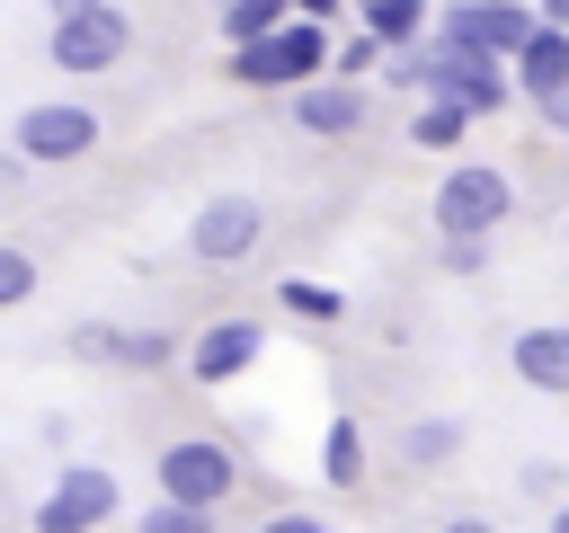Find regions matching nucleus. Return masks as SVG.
Wrapping results in <instances>:
<instances>
[{"label":"nucleus","mask_w":569,"mask_h":533,"mask_svg":"<svg viewBox=\"0 0 569 533\" xmlns=\"http://www.w3.org/2000/svg\"><path fill=\"white\" fill-rule=\"evenodd\" d=\"M329 62H338V44L320 36L311 9L284 18V27H267V36H249V44H231V80H240V89H302V80H320Z\"/></svg>","instance_id":"obj_1"},{"label":"nucleus","mask_w":569,"mask_h":533,"mask_svg":"<svg viewBox=\"0 0 569 533\" xmlns=\"http://www.w3.org/2000/svg\"><path fill=\"white\" fill-rule=\"evenodd\" d=\"M516 213V187H507V169H489V160H462L445 187H436V240H489L498 222Z\"/></svg>","instance_id":"obj_2"},{"label":"nucleus","mask_w":569,"mask_h":533,"mask_svg":"<svg viewBox=\"0 0 569 533\" xmlns=\"http://www.w3.org/2000/svg\"><path fill=\"white\" fill-rule=\"evenodd\" d=\"M427 89H445V98H462V107L498 115V107L516 98V62H498V53H480V44L436 36V44H427Z\"/></svg>","instance_id":"obj_3"},{"label":"nucleus","mask_w":569,"mask_h":533,"mask_svg":"<svg viewBox=\"0 0 569 533\" xmlns=\"http://www.w3.org/2000/svg\"><path fill=\"white\" fill-rule=\"evenodd\" d=\"M124 44H133L124 9H116V0H98V9H62L44 53H53L62 71H116V62H124Z\"/></svg>","instance_id":"obj_4"},{"label":"nucleus","mask_w":569,"mask_h":533,"mask_svg":"<svg viewBox=\"0 0 569 533\" xmlns=\"http://www.w3.org/2000/svg\"><path fill=\"white\" fill-rule=\"evenodd\" d=\"M116 515V471H98V462H71L44 497H36V533H89V524H107Z\"/></svg>","instance_id":"obj_5"},{"label":"nucleus","mask_w":569,"mask_h":533,"mask_svg":"<svg viewBox=\"0 0 569 533\" xmlns=\"http://www.w3.org/2000/svg\"><path fill=\"white\" fill-rule=\"evenodd\" d=\"M533 27H542V9H525V0H453L436 36H453V44H480V53H498V62H516Z\"/></svg>","instance_id":"obj_6"},{"label":"nucleus","mask_w":569,"mask_h":533,"mask_svg":"<svg viewBox=\"0 0 569 533\" xmlns=\"http://www.w3.org/2000/svg\"><path fill=\"white\" fill-rule=\"evenodd\" d=\"M231 480H240V462H231V444H213V435H178V444L160 453V489H169V497L222 506V497H231Z\"/></svg>","instance_id":"obj_7"},{"label":"nucleus","mask_w":569,"mask_h":533,"mask_svg":"<svg viewBox=\"0 0 569 533\" xmlns=\"http://www.w3.org/2000/svg\"><path fill=\"white\" fill-rule=\"evenodd\" d=\"M9 142H27L36 160H80V151H98V115L80 98H44V107H18Z\"/></svg>","instance_id":"obj_8"},{"label":"nucleus","mask_w":569,"mask_h":533,"mask_svg":"<svg viewBox=\"0 0 569 533\" xmlns=\"http://www.w3.org/2000/svg\"><path fill=\"white\" fill-rule=\"evenodd\" d=\"M258 231H267V213H258V195H213V204L196 213V231H187V249H196L204 266H240V258L258 249Z\"/></svg>","instance_id":"obj_9"},{"label":"nucleus","mask_w":569,"mask_h":533,"mask_svg":"<svg viewBox=\"0 0 569 533\" xmlns=\"http://www.w3.org/2000/svg\"><path fill=\"white\" fill-rule=\"evenodd\" d=\"M284 115L302 124V133H356L365 124V80H302V89H284Z\"/></svg>","instance_id":"obj_10"},{"label":"nucleus","mask_w":569,"mask_h":533,"mask_svg":"<svg viewBox=\"0 0 569 533\" xmlns=\"http://www.w3.org/2000/svg\"><path fill=\"white\" fill-rule=\"evenodd\" d=\"M258 355H267V329H258V320H213V329H196L187 373H196V382H231V373H249Z\"/></svg>","instance_id":"obj_11"},{"label":"nucleus","mask_w":569,"mask_h":533,"mask_svg":"<svg viewBox=\"0 0 569 533\" xmlns=\"http://www.w3.org/2000/svg\"><path fill=\"white\" fill-rule=\"evenodd\" d=\"M516 89L542 107L551 89H569V27L560 18H542L533 36H525V53H516Z\"/></svg>","instance_id":"obj_12"},{"label":"nucleus","mask_w":569,"mask_h":533,"mask_svg":"<svg viewBox=\"0 0 569 533\" xmlns=\"http://www.w3.org/2000/svg\"><path fill=\"white\" fill-rule=\"evenodd\" d=\"M516 373L533 391H569V329H516Z\"/></svg>","instance_id":"obj_13"},{"label":"nucleus","mask_w":569,"mask_h":533,"mask_svg":"<svg viewBox=\"0 0 569 533\" xmlns=\"http://www.w3.org/2000/svg\"><path fill=\"white\" fill-rule=\"evenodd\" d=\"M471 115H480V107H462V98H445V89H427V98H418V115H409V142H418V151H453Z\"/></svg>","instance_id":"obj_14"},{"label":"nucleus","mask_w":569,"mask_h":533,"mask_svg":"<svg viewBox=\"0 0 569 533\" xmlns=\"http://www.w3.org/2000/svg\"><path fill=\"white\" fill-rule=\"evenodd\" d=\"M400 453H409L418 471H445V462L462 453V426H453V418H409V426H400Z\"/></svg>","instance_id":"obj_15"},{"label":"nucleus","mask_w":569,"mask_h":533,"mask_svg":"<svg viewBox=\"0 0 569 533\" xmlns=\"http://www.w3.org/2000/svg\"><path fill=\"white\" fill-rule=\"evenodd\" d=\"M320 480H329V489H356V480H365V435H356V418H338V426L320 435Z\"/></svg>","instance_id":"obj_16"},{"label":"nucleus","mask_w":569,"mask_h":533,"mask_svg":"<svg viewBox=\"0 0 569 533\" xmlns=\"http://www.w3.org/2000/svg\"><path fill=\"white\" fill-rule=\"evenodd\" d=\"M365 27H373L382 44H409V36L427 27V0H365Z\"/></svg>","instance_id":"obj_17"},{"label":"nucleus","mask_w":569,"mask_h":533,"mask_svg":"<svg viewBox=\"0 0 569 533\" xmlns=\"http://www.w3.org/2000/svg\"><path fill=\"white\" fill-rule=\"evenodd\" d=\"M284 9H293V0H222V36H231V44H249V36L284 27Z\"/></svg>","instance_id":"obj_18"},{"label":"nucleus","mask_w":569,"mask_h":533,"mask_svg":"<svg viewBox=\"0 0 569 533\" xmlns=\"http://www.w3.org/2000/svg\"><path fill=\"white\" fill-rule=\"evenodd\" d=\"M204 524H213V506H196V497H169V489H160V506L142 515V533H204Z\"/></svg>","instance_id":"obj_19"},{"label":"nucleus","mask_w":569,"mask_h":533,"mask_svg":"<svg viewBox=\"0 0 569 533\" xmlns=\"http://www.w3.org/2000/svg\"><path fill=\"white\" fill-rule=\"evenodd\" d=\"M27 293H36V258L27 249H0V311H18Z\"/></svg>","instance_id":"obj_20"},{"label":"nucleus","mask_w":569,"mask_h":533,"mask_svg":"<svg viewBox=\"0 0 569 533\" xmlns=\"http://www.w3.org/2000/svg\"><path fill=\"white\" fill-rule=\"evenodd\" d=\"M116 364H142L151 373V364H169V338L160 329H116Z\"/></svg>","instance_id":"obj_21"},{"label":"nucleus","mask_w":569,"mask_h":533,"mask_svg":"<svg viewBox=\"0 0 569 533\" xmlns=\"http://www.w3.org/2000/svg\"><path fill=\"white\" fill-rule=\"evenodd\" d=\"M516 489H525V497H542V506H560V497H569V462H525V471H516Z\"/></svg>","instance_id":"obj_22"},{"label":"nucleus","mask_w":569,"mask_h":533,"mask_svg":"<svg viewBox=\"0 0 569 533\" xmlns=\"http://www.w3.org/2000/svg\"><path fill=\"white\" fill-rule=\"evenodd\" d=\"M329 71H347V80H365V71H382V36L365 27L356 44H338V62H329Z\"/></svg>","instance_id":"obj_23"},{"label":"nucleus","mask_w":569,"mask_h":533,"mask_svg":"<svg viewBox=\"0 0 569 533\" xmlns=\"http://www.w3.org/2000/svg\"><path fill=\"white\" fill-rule=\"evenodd\" d=\"M284 311H302V320H338V293H329V284H302V275H293V284H284Z\"/></svg>","instance_id":"obj_24"},{"label":"nucleus","mask_w":569,"mask_h":533,"mask_svg":"<svg viewBox=\"0 0 569 533\" xmlns=\"http://www.w3.org/2000/svg\"><path fill=\"white\" fill-rule=\"evenodd\" d=\"M445 266H453V275H471V266H480V231H471V240H445Z\"/></svg>","instance_id":"obj_25"},{"label":"nucleus","mask_w":569,"mask_h":533,"mask_svg":"<svg viewBox=\"0 0 569 533\" xmlns=\"http://www.w3.org/2000/svg\"><path fill=\"white\" fill-rule=\"evenodd\" d=\"M542 124H551V133H569V89H551V98H542Z\"/></svg>","instance_id":"obj_26"},{"label":"nucleus","mask_w":569,"mask_h":533,"mask_svg":"<svg viewBox=\"0 0 569 533\" xmlns=\"http://www.w3.org/2000/svg\"><path fill=\"white\" fill-rule=\"evenodd\" d=\"M533 9H542V18H560V27H569V0H533Z\"/></svg>","instance_id":"obj_27"},{"label":"nucleus","mask_w":569,"mask_h":533,"mask_svg":"<svg viewBox=\"0 0 569 533\" xmlns=\"http://www.w3.org/2000/svg\"><path fill=\"white\" fill-rule=\"evenodd\" d=\"M293 9H311V18H329V9H338V0H293Z\"/></svg>","instance_id":"obj_28"},{"label":"nucleus","mask_w":569,"mask_h":533,"mask_svg":"<svg viewBox=\"0 0 569 533\" xmlns=\"http://www.w3.org/2000/svg\"><path fill=\"white\" fill-rule=\"evenodd\" d=\"M551 524H560V533H569V497H560V506H551Z\"/></svg>","instance_id":"obj_29"},{"label":"nucleus","mask_w":569,"mask_h":533,"mask_svg":"<svg viewBox=\"0 0 569 533\" xmlns=\"http://www.w3.org/2000/svg\"><path fill=\"white\" fill-rule=\"evenodd\" d=\"M62 9H98V0H53V18H62Z\"/></svg>","instance_id":"obj_30"},{"label":"nucleus","mask_w":569,"mask_h":533,"mask_svg":"<svg viewBox=\"0 0 569 533\" xmlns=\"http://www.w3.org/2000/svg\"><path fill=\"white\" fill-rule=\"evenodd\" d=\"M356 9H365V0H356Z\"/></svg>","instance_id":"obj_31"}]
</instances>
